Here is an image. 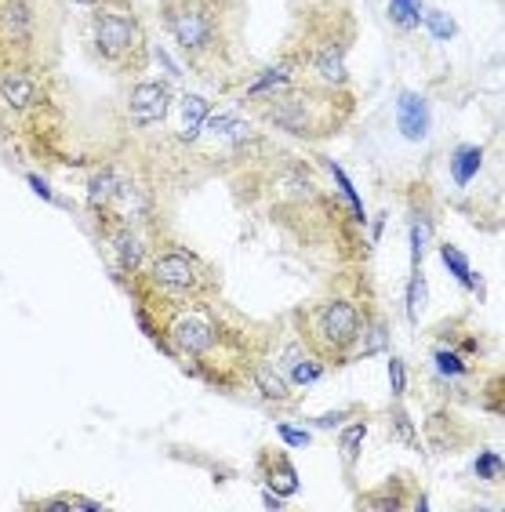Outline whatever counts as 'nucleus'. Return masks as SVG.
I'll return each mask as SVG.
<instances>
[{
    "label": "nucleus",
    "mask_w": 505,
    "mask_h": 512,
    "mask_svg": "<svg viewBox=\"0 0 505 512\" xmlns=\"http://www.w3.org/2000/svg\"><path fill=\"white\" fill-rule=\"evenodd\" d=\"M357 40V22L346 8L338 4H324L320 0L317 8H309L298 22V33L291 37L288 55H284V66L295 73V77L320 80V84H331V88H349V66L346 55Z\"/></svg>",
    "instance_id": "obj_5"
},
{
    "label": "nucleus",
    "mask_w": 505,
    "mask_h": 512,
    "mask_svg": "<svg viewBox=\"0 0 505 512\" xmlns=\"http://www.w3.org/2000/svg\"><path fill=\"white\" fill-rule=\"evenodd\" d=\"M393 22L400 30H415L418 26V0H393Z\"/></svg>",
    "instance_id": "obj_14"
},
{
    "label": "nucleus",
    "mask_w": 505,
    "mask_h": 512,
    "mask_svg": "<svg viewBox=\"0 0 505 512\" xmlns=\"http://www.w3.org/2000/svg\"><path fill=\"white\" fill-rule=\"evenodd\" d=\"M131 280H135L131 291L139 298V306H149V302H179V298L215 295L218 291V280L204 266V258H197L193 251H186L179 244L153 247V255L142 266V273L131 276Z\"/></svg>",
    "instance_id": "obj_8"
},
{
    "label": "nucleus",
    "mask_w": 505,
    "mask_h": 512,
    "mask_svg": "<svg viewBox=\"0 0 505 512\" xmlns=\"http://www.w3.org/2000/svg\"><path fill=\"white\" fill-rule=\"evenodd\" d=\"M400 128H404L407 138H422L429 128V109L418 95H404L400 99Z\"/></svg>",
    "instance_id": "obj_12"
},
{
    "label": "nucleus",
    "mask_w": 505,
    "mask_h": 512,
    "mask_svg": "<svg viewBox=\"0 0 505 512\" xmlns=\"http://www.w3.org/2000/svg\"><path fill=\"white\" fill-rule=\"evenodd\" d=\"M364 433H367V425H364V422H357L353 429H349V433H342V454H346V458H357L360 436H364Z\"/></svg>",
    "instance_id": "obj_17"
},
{
    "label": "nucleus",
    "mask_w": 505,
    "mask_h": 512,
    "mask_svg": "<svg viewBox=\"0 0 505 512\" xmlns=\"http://www.w3.org/2000/svg\"><path fill=\"white\" fill-rule=\"evenodd\" d=\"M444 258H447V262H451V269H455V273L462 276V280H466L469 269H466V262H462V255H458L455 247H444Z\"/></svg>",
    "instance_id": "obj_18"
},
{
    "label": "nucleus",
    "mask_w": 505,
    "mask_h": 512,
    "mask_svg": "<svg viewBox=\"0 0 505 512\" xmlns=\"http://www.w3.org/2000/svg\"><path fill=\"white\" fill-rule=\"evenodd\" d=\"M324 371L327 367L320 364L317 356H309L306 349H295V353H288L284 356V378H288L291 385H317L320 378H324Z\"/></svg>",
    "instance_id": "obj_11"
},
{
    "label": "nucleus",
    "mask_w": 505,
    "mask_h": 512,
    "mask_svg": "<svg viewBox=\"0 0 505 512\" xmlns=\"http://www.w3.org/2000/svg\"><path fill=\"white\" fill-rule=\"evenodd\" d=\"M244 102L269 128L288 131L291 138H302V142H324V138L338 135L353 113L349 88H331L320 80L295 77L280 59L262 73L258 84H251Z\"/></svg>",
    "instance_id": "obj_3"
},
{
    "label": "nucleus",
    "mask_w": 505,
    "mask_h": 512,
    "mask_svg": "<svg viewBox=\"0 0 505 512\" xmlns=\"http://www.w3.org/2000/svg\"><path fill=\"white\" fill-rule=\"evenodd\" d=\"M62 0H0V73H48L62 55Z\"/></svg>",
    "instance_id": "obj_4"
},
{
    "label": "nucleus",
    "mask_w": 505,
    "mask_h": 512,
    "mask_svg": "<svg viewBox=\"0 0 505 512\" xmlns=\"http://www.w3.org/2000/svg\"><path fill=\"white\" fill-rule=\"evenodd\" d=\"M91 48L120 77H142L149 66V33L135 0L91 4Z\"/></svg>",
    "instance_id": "obj_7"
},
{
    "label": "nucleus",
    "mask_w": 505,
    "mask_h": 512,
    "mask_svg": "<svg viewBox=\"0 0 505 512\" xmlns=\"http://www.w3.org/2000/svg\"><path fill=\"white\" fill-rule=\"evenodd\" d=\"M389 371H393V393H404V364H400V360H393V367H389Z\"/></svg>",
    "instance_id": "obj_19"
},
{
    "label": "nucleus",
    "mask_w": 505,
    "mask_h": 512,
    "mask_svg": "<svg viewBox=\"0 0 505 512\" xmlns=\"http://www.w3.org/2000/svg\"><path fill=\"white\" fill-rule=\"evenodd\" d=\"M168 106H171V91L160 84V80H139L135 88L128 91V117L135 124H160V120L168 117Z\"/></svg>",
    "instance_id": "obj_9"
},
{
    "label": "nucleus",
    "mask_w": 505,
    "mask_h": 512,
    "mask_svg": "<svg viewBox=\"0 0 505 512\" xmlns=\"http://www.w3.org/2000/svg\"><path fill=\"white\" fill-rule=\"evenodd\" d=\"M433 364L440 367L444 375H462V371H466V364H462V360H455V356H451V349H433Z\"/></svg>",
    "instance_id": "obj_15"
},
{
    "label": "nucleus",
    "mask_w": 505,
    "mask_h": 512,
    "mask_svg": "<svg viewBox=\"0 0 505 512\" xmlns=\"http://www.w3.org/2000/svg\"><path fill=\"white\" fill-rule=\"evenodd\" d=\"M73 4H84V8H91V4H95V0H73Z\"/></svg>",
    "instance_id": "obj_20"
},
{
    "label": "nucleus",
    "mask_w": 505,
    "mask_h": 512,
    "mask_svg": "<svg viewBox=\"0 0 505 512\" xmlns=\"http://www.w3.org/2000/svg\"><path fill=\"white\" fill-rule=\"evenodd\" d=\"M160 26L186 69L211 88H237L248 73L244 0H160Z\"/></svg>",
    "instance_id": "obj_2"
},
{
    "label": "nucleus",
    "mask_w": 505,
    "mask_h": 512,
    "mask_svg": "<svg viewBox=\"0 0 505 512\" xmlns=\"http://www.w3.org/2000/svg\"><path fill=\"white\" fill-rule=\"evenodd\" d=\"M255 385H258V393L262 396H269V400H288L291 396V382L284 375H277L273 367H266V364H258L255 367Z\"/></svg>",
    "instance_id": "obj_13"
},
{
    "label": "nucleus",
    "mask_w": 505,
    "mask_h": 512,
    "mask_svg": "<svg viewBox=\"0 0 505 512\" xmlns=\"http://www.w3.org/2000/svg\"><path fill=\"white\" fill-rule=\"evenodd\" d=\"M258 465H262V476H266L269 491L280 494V498H291L298 491V476H295V465L284 451L277 447H266V451L258 454Z\"/></svg>",
    "instance_id": "obj_10"
},
{
    "label": "nucleus",
    "mask_w": 505,
    "mask_h": 512,
    "mask_svg": "<svg viewBox=\"0 0 505 512\" xmlns=\"http://www.w3.org/2000/svg\"><path fill=\"white\" fill-rule=\"evenodd\" d=\"M295 331L309 356L324 367H342L367 331L364 302L357 295H327L295 313Z\"/></svg>",
    "instance_id": "obj_6"
},
{
    "label": "nucleus",
    "mask_w": 505,
    "mask_h": 512,
    "mask_svg": "<svg viewBox=\"0 0 505 512\" xmlns=\"http://www.w3.org/2000/svg\"><path fill=\"white\" fill-rule=\"evenodd\" d=\"M476 160H480V149H469V160H466V153H458V157H455V178H458V182H469V175H473V168H476Z\"/></svg>",
    "instance_id": "obj_16"
},
{
    "label": "nucleus",
    "mask_w": 505,
    "mask_h": 512,
    "mask_svg": "<svg viewBox=\"0 0 505 512\" xmlns=\"http://www.w3.org/2000/svg\"><path fill=\"white\" fill-rule=\"evenodd\" d=\"M142 327L179 356L189 371L211 385H233L255 375L258 356L251 345V327L233 320L218 306L215 295L179 298V302H149L139 306Z\"/></svg>",
    "instance_id": "obj_1"
}]
</instances>
